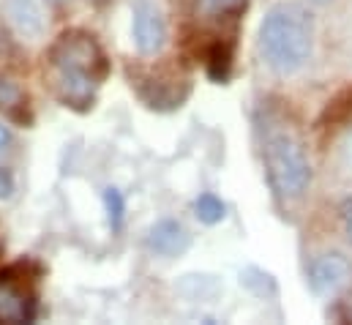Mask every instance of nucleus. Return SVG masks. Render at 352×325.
<instances>
[{"instance_id":"1","label":"nucleus","mask_w":352,"mask_h":325,"mask_svg":"<svg viewBox=\"0 0 352 325\" xmlns=\"http://www.w3.org/2000/svg\"><path fill=\"white\" fill-rule=\"evenodd\" d=\"M47 69L58 101L69 109L88 112L93 109L98 85L109 74V61L93 33L72 28L50 44Z\"/></svg>"},{"instance_id":"2","label":"nucleus","mask_w":352,"mask_h":325,"mask_svg":"<svg viewBox=\"0 0 352 325\" xmlns=\"http://www.w3.org/2000/svg\"><path fill=\"white\" fill-rule=\"evenodd\" d=\"M257 134L265 178L273 197L284 205L303 200L311 186V162L298 126L267 107L257 120Z\"/></svg>"},{"instance_id":"3","label":"nucleus","mask_w":352,"mask_h":325,"mask_svg":"<svg viewBox=\"0 0 352 325\" xmlns=\"http://www.w3.org/2000/svg\"><path fill=\"white\" fill-rule=\"evenodd\" d=\"M260 55L281 77L300 72L314 50V19L300 3H278L265 14L257 33Z\"/></svg>"},{"instance_id":"4","label":"nucleus","mask_w":352,"mask_h":325,"mask_svg":"<svg viewBox=\"0 0 352 325\" xmlns=\"http://www.w3.org/2000/svg\"><path fill=\"white\" fill-rule=\"evenodd\" d=\"M129 82L137 90V96L145 101V107L159 112H173L183 107V101L191 93V82L173 66L162 69H129Z\"/></svg>"},{"instance_id":"5","label":"nucleus","mask_w":352,"mask_h":325,"mask_svg":"<svg viewBox=\"0 0 352 325\" xmlns=\"http://www.w3.org/2000/svg\"><path fill=\"white\" fill-rule=\"evenodd\" d=\"M22 268L25 262L0 271V325H25L36 320V279Z\"/></svg>"},{"instance_id":"6","label":"nucleus","mask_w":352,"mask_h":325,"mask_svg":"<svg viewBox=\"0 0 352 325\" xmlns=\"http://www.w3.org/2000/svg\"><path fill=\"white\" fill-rule=\"evenodd\" d=\"M131 36H134V47L140 55L151 58L159 55L167 44V25L162 11L153 3H137L134 17H131Z\"/></svg>"},{"instance_id":"7","label":"nucleus","mask_w":352,"mask_h":325,"mask_svg":"<svg viewBox=\"0 0 352 325\" xmlns=\"http://www.w3.org/2000/svg\"><path fill=\"white\" fill-rule=\"evenodd\" d=\"M306 276H309V284L314 293H320V295L336 293L352 279V262L344 254L328 251V254H320L309 262Z\"/></svg>"},{"instance_id":"8","label":"nucleus","mask_w":352,"mask_h":325,"mask_svg":"<svg viewBox=\"0 0 352 325\" xmlns=\"http://www.w3.org/2000/svg\"><path fill=\"white\" fill-rule=\"evenodd\" d=\"M145 246H148L153 254H159V257H180V254L188 251L191 235H188V230L183 227V222H177V219H159V222L148 230Z\"/></svg>"},{"instance_id":"9","label":"nucleus","mask_w":352,"mask_h":325,"mask_svg":"<svg viewBox=\"0 0 352 325\" xmlns=\"http://www.w3.org/2000/svg\"><path fill=\"white\" fill-rule=\"evenodd\" d=\"M3 11L19 36L38 39L44 33V11L38 0H3Z\"/></svg>"},{"instance_id":"10","label":"nucleus","mask_w":352,"mask_h":325,"mask_svg":"<svg viewBox=\"0 0 352 325\" xmlns=\"http://www.w3.org/2000/svg\"><path fill=\"white\" fill-rule=\"evenodd\" d=\"M232 58H235V44L230 39L210 41L205 55H202L208 77L213 82H219V85H224V82L230 80V74H232Z\"/></svg>"},{"instance_id":"11","label":"nucleus","mask_w":352,"mask_h":325,"mask_svg":"<svg viewBox=\"0 0 352 325\" xmlns=\"http://www.w3.org/2000/svg\"><path fill=\"white\" fill-rule=\"evenodd\" d=\"M352 120V85L342 87L322 109V115L317 118V129L320 132H336L342 126H347Z\"/></svg>"},{"instance_id":"12","label":"nucleus","mask_w":352,"mask_h":325,"mask_svg":"<svg viewBox=\"0 0 352 325\" xmlns=\"http://www.w3.org/2000/svg\"><path fill=\"white\" fill-rule=\"evenodd\" d=\"M246 11V0H194V17L199 19H238Z\"/></svg>"},{"instance_id":"13","label":"nucleus","mask_w":352,"mask_h":325,"mask_svg":"<svg viewBox=\"0 0 352 325\" xmlns=\"http://www.w3.org/2000/svg\"><path fill=\"white\" fill-rule=\"evenodd\" d=\"M194 216H197L202 224L213 227V224L224 222V216H227V205H224V200H221L219 194H213V191H202V194L194 200Z\"/></svg>"},{"instance_id":"14","label":"nucleus","mask_w":352,"mask_h":325,"mask_svg":"<svg viewBox=\"0 0 352 325\" xmlns=\"http://www.w3.org/2000/svg\"><path fill=\"white\" fill-rule=\"evenodd\" d=\"M0 109H6L14 120H22V112H28V96L3 72H0Z\"/></svg>"},{"instance_id":"15","label":"nucleus","mask_w":352,"mask_h":325,"mask_svg":"<svg viewBox=\"0 0 352 325\" xmlns=\"http://www.w3.org/2000/svg\"><path fill=\"white\" fill-rule=\"evenodd\" d=\"M101 200H104V211H107V224L112 233H120L123 224H126V197L120 189L115 186H107L101 191Z\"/></svg>"},{"instance_id":"16","label":"nucleus","mask_w":352,"mask_h":325,"mask_svg":"<svg viewBox=\"0 0 352 325\" xmlns=\"http://www.w3.org/2000/svg\"><path fill=\"white\" fill-rule=\"evenodd\" d=\"M11 194H14V175L6 167H0V200H8Z\"/></svg>"},{"instance_id":"17","label":"nucleus","mask_w":352,"mask_h":325,"mask_svg":"<svg viewBox=\"0 0 352 325\" xmlns=\"http://www.w3.org/2000/svg\"><path fill=\"white\" fill-rule=\"evenodd\" d=\"M342 227H344V235L350 238L352 244V197H347L342 202Z\"/></svg>"},{"instance_id":"18","label":"nucleus","mask_w":352,"mask_h":325,"mask_svg":"<svg viewBox=\"0 0 352 325\" xmlns=\"http://www.w3.org/2000/svg\"><path fill=\"white\" fill-rule=\"evenodd\" d=\"M11 145V132H8V126H3V120H0V151H6Z\"/></svg>"},{"instance_id":"19","label":"nucleus","mask_w":352,"mask_h":325,"mask_svg":"<svg viewBox=\"0 0 352 325\" xmlns=\"http://www.w3.org/2000/svg\"><path fill=\"white\" fill-rule=\"evenodd\" d=\"M50 3H52V6H60V3H66V0H50Z\"/></svg>"},{"instance_id":"20","label":"nucleus","mask_w":352,"mask_h":325,"mask_svg":"<svg viewBox=\"0 0 352 325\" xmlns=\"http://www.w3.org/2000/svg\"><path fill=\"white\" fill-rule=\"evenodd\" d=\"M0 254H3V235H0Z\"/></svg>"}]
</instances>
